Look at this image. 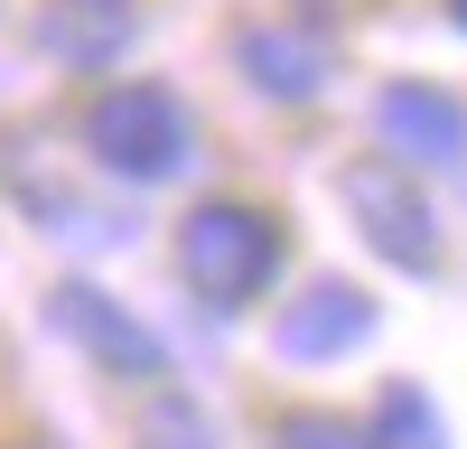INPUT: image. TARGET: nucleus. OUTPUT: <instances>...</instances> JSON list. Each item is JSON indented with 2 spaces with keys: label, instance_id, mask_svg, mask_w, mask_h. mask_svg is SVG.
<instances>
[{
  "label": "nucleus",
  "instance_id": "f257e3e1",
  "mask_svg": "<svg viewBox=\"0 0 467 449\" xmlns=\"http://www.w3.org/2000/svg\"><path fill=\"white\" fill-rule=\"evenodd\" d=\"M85 141H94V160L112 178H131V187H160V178H178L197 160V122H187V103L169 85H103L94 112H85Z\"/></svg>",
  "mask_w": 467,
  "mask_h": 449
},
{
  "label": "nucleus",
  "instance_id": "f03ea898",
  "mask_svg": "<svg viewBox=\"0 0 467 449\" xmlns=\"http://www.w3.org/2000/svg\"><path fill=\"white\" fill-rule=\"evenodd\" d=\"M178 272H187V290L206 309H244L281 272V224L262 206H197L178 224Z\"/></svg>",
  "mask_w": 467,
  "mask_h": 449
},
{
  "label": "nucleus",
  "instance_id": "7ed1b4c3",
  "mask_svg": "<svg viewBox=\"0 0 467 449\" xmlns=\"http://www.w3.org/2000/svg\"><path fill=\"white\" fill-rule=\"evenodd\" d=\"M346 187V215L365 224V244L402 272H440V215L420 206V187L402 178V160H356L337 178Z\"/></svg>",
  "mask_w": 467,
  "mask_h": 449
},
{
  "label": "nucleus",
  "instance_id": "20e7f679",
  "mask_svg": "<svg viewBox=\"0 0 467 449\" xmlns=\"http://www.w3.org/2000/svg\"><path fill=\"white\" fill-rule=\"evenodd\" d=\"M57 328L75 337V347H85L94 365H112V374H131V384H150V374H169V347L160 337H150L122 299H103V290H57Z\"/></svg>",
  "mask_w": 467,
  "mask_h": 449
},
{
  "label": "nucleus",
  "instance_id": "39448f33",
  "mask_svg": "<svg viewBox=\"0 0 467 449\" xmlns=\"http://www.w3.org/2000/svg\"><path fill=\"white\" fill-rule=\"evenodd\" d=\"M374 131L420 169H458L467 160V103L440 85H383L374 94Z\"/></svg>",
  "mask_w": 467,
  "mask_h": 449
},
{
  "label": "nucleus",
  "instance_id": "423d86ee",
  "mask_svg": "<svg viewBox=\"0 0 467 449\" xmlns=\"http://www.w3.org/2000/svg\"><path fill=\"white\" fill-rule=\"evenodd\" d=\"M365 337H374V299L346 290V281H318L308 299H290V309L271 318V347H281L290 365H327L346 347H365Z\"/></svg>",
  "mask_w": 467,
  "mask_h": 449
},
{
  "label": "nucleus",
  "instance_id": "0eeeda50",
  "mask_svg": "<svg viewBox=\"0 0 467 449\" xmlns=\"http://www.w3.org/2000/svg\"><path fill=\"white\" fill-rule=\"evenodd\" d=\"M140 37V10L131 0H37V47L75 75H103Z\"/></svg>",
  "mask_w": 467,
  "mask_h": 449
},
{
  "label": "nucleus",
  "instance_id": "6e6552de",
  "mask_svg": "<svg viewBox=\"0 0 467 449\" xmlns=\"http://www.w3.org/2000/svg\"><path fill=\"white\" fill-rule=\"evenodd\" d=\"M234 57H244V75H253L271 103L327 94V47H318V37H299V28H244V37H234Z\"/></svg>",
  "mask_w": 467,
  "mask_h": 449
},
{
  "label": "nucleus",
  "instance_id": "1a4fd4ad",
  "mask_svg": "<svg viewBox=\"0 0 467 449\" xmlns=\"http://www.w3.org/2000/svg\"><path fill=\"white\" fill-rule=\"evenodd\" d=\"M374 449H449V422L420 384H383L374 402Z\"/></svg>",
  "mask_w": 467,
  "mask_h": 449
},
{
  "label": "nucleus",
  "instance_id": "9d476101",
  "mask_svg": "<svg viewBox=\"0 0 467 449\" xmlns=\"http://www.w3.org/2000/svg\"><path fill=\"white\" fill-rule=\"evenodd\" d=\"M271 440H281V449H365V431H346L337 412H290Z\"/></svg>",
  "mask_w": 467,
  "mask_h": 449
},
{
  "label": "nucleus",
  "instance_id": "9b49d317",
  "mask_svg": "<svg viewBox=\"0 0 467 449\" xmlns=\"http://www.w3.org/2000/svg\"><path fill=\"white\" fill-rule=\"evenodd\" d=\"M150 440H160V449H215V431H206V412H187V402H169L160 422H150Z\"/></svg>",
  "mask_w": 467,
  "mask_h": 449
}]
</instances>
